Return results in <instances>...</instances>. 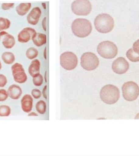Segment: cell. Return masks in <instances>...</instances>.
<instances>
[{
    "instance_id": "cell-1",
    "label": "cell",
    "mask_w": 139,
    "mask_h": 156,
    "mask_svg": "<svg viewBox=\"0 0 139 156\" xmlns=\"http://www.w3.org/2000/svg\"><path fill=\"white\" fill-rule=\"evenodd\" d=\"M94 25L98 32L102 34L108 33L114 27V20L109 14H101L95 18Z\"/></svg>"
},
{
    "instance_id": "cell-2",
    "label": "cell",
    "mask_w": 139,
    "mask_h": 156,
    "mask_svg": "<svg viewBox=\"0 0 139 156\" xmlns=\"http://www.w3.org/2000/svg\"><path fill=\"white\" fill-rule=\"evenodd\" d=\"M71 27L74 34L81 38L89 36L92 30L91 23L84 19H75L72 23Z\"/></svg>"
},
{
    "instance_id": "cell-3",
    "label": "cell",
    "mask_w": 139,
    "mask_h": 156,
    "mask_svg": "<svg viewBox=\"0 0 139 156\" xmlns=\"http://www.w3.org/2000/svg\"><path fill=\"white\" fill-rule=\"evenodd\" d=\"M100 98L105 103L113 105L118 101L120 96L119 89L112 84L105 85L100 91Z\"/></svg>"
},
{
    "instance_id": "cell-4",
    "label": "cell",
    "mask_w": 139,
    "mask_h": 156,
    "mask_svg": "<svg viewBox=\"0 0 139 156\" xmlns=\"http://www.w3.org/2000/svg\"><path fill=\"white\" fill-rule=\"evenodd\" d=\"M97 51L99 55L105 59L113 58L118 52L116 45L113 42L105 41L101 42L98 45Z\"/></svg>"
},
{
    "instance_id": "cell-5",
    "label": "cell",
    "mask_w": 139,
    "mask_h": 156,
    "mask_svg": "<svg viewBox=\"0 0 139 156\" xmlns=\"http://www.w3.org/2000/svg\"><path fill=\"white\" fill-rule=\"evenodd\" d=\"M81 65L84 69L88 71H93L98 67L99 60L94 53L86 52L81 56Z\"/></svg>"
},
{
    "instance_id": "cell-6",
    "label": "cell",
    "mask_w": 139,
    "mask_h": 156,
    "mask_svg": "<svg viewBox=\"0 0 139 156\" xmlns=\"http://www.w3.org/2000/svg\"><path fill=\"white\" fill-rule=\"evenodd\" d=\"M122 91L124 99L127 101L136 100L139 95V87L134 82H127L122 86Z\"/></svg>"
},
{
    "instance_id": "cell-7",
    "label": "cell",
    "mask_w": 139,
    "mask_h": 156,
    "mask_svg": "<svg viewBox=\"0 0 139 156\" xmlns=\"http://www.w3.org/2000/svg\"><path fill=\"white\" fill-rule=\"evenodd\" d=\"M72 12L78 16H87L91 12L92 5L89 0H75L71 5Z\"/></svg>"
},
{
    "instance_id": "cell-8",
    "label": "cell",
    "mask_w": 139,
    "mask_h": 156,
    "mask_svg": "<svg viewBox=\"0 0 139 156\" xmlns=\"http://www.w3.org/2000/svg\"><path fill=\"white\" fill-rule=\"evenodd\" d=\"M60 65L65 69L71 71L74 69L78 64L77 55L72 52H65L60 57Z\"/></svg>"
},
{
    "instance_id": "cell-9",
    "label": "cell",
    "mask_w": 139,
    "mask_h": 156,
    "mask_svg": "<svg viewBox=\"0 0 139 156\" xmlns=\"http://www.w3.org/2000/svg\"><path fill=\"white\" fill-rule=\"evenodd\" d=\"M12 71L15 82L20 84L25 83L27 77L22 65L16 63L12 66Z\"/></svg>"
},
{
    "instance_id": "cell-10",
    "label": "cell",
    "mask_w": 139,
    "mask_h": 156,
    "mask_svg": "<svg viewBox=\"0 0 139 156\" xmlns=\"http://www.w3.org/2000/svg\"><path fill=\"white\" fill-rule=\"evenodd\" d=\"M129 68V62L124 58H118L112 63V70L113 72L118 74L122 75L125 73Z\"/></svg>"
},
{
    "instance_id": "cell-11",
    "label": "cell",
    "mask_w": 139,
    "mask_h": 156,
    "mask_svg": "<svg viewBox=\"0 0 139 156\" xmlns=\"http://www.w3.org/2000/svg\"><path fill=\"white\" fill-rule=\"evenodd\" d=\"M36 33V30L32 28H25L18 34V41L21 43H27Z\"/></svg>"
},
{
    "instance_id": "cell-12",
    "label": "cell",
    "mask_w": 139,
    "mask_h": 156,
    "mask_svg": "<svg viewBox=\"0 0 139 156\" xmlns=\"http://www.w3.org/2000/svg\"><path fill=\"white\" fill-rule=\"evenodd\" d=\"M42 12L39 7H35L32 9L27 16V21L29 24L35 25L38 23Z\"/></svg>"
},
{
    "instance_id": "cell-13",
    "label": "cell",
    "mask_w": 139,
    "mask_h": 156,
    "mask_svg": "<svg viewBox=\"0 0 139 156\" xmlns=\"http://www.w3.org/2000/svg\"><path fill=\"white\" fill-rule=\"evenodd\" d=\"M0 36L1 37L3 36L2 44L6 49H12L15 45V39L12 35L9 34L5 31H3L0 32Z\"/></svg>"
},
{
    "instance_id": "cell-14",
    "label": "cell",
    "mask_w": 139,
    "mask_h": 156,
    "mask_svg": "<svg viewBox=\"0 0 139 156\" xmlns=\"http://www.w3.org/2000/svg\"><path fill=\"white\" fill-rule=\"evenodd\" d=\"M33 99L32 97L28 94L24 95L21 100L22 108L24 112H30L32 110Z\"/></svg>"
},
{
    "instance_id": "cell-15",
    "label": "cell",
    "mask_w": 139,
    "mask_h": 156,
    "mask_svg": "<svg viewBox=\"0 0 139 156\" xmlns=\"http://www.w3.org/2000/svg\"><path fill=\"white\" fill-rule=\"evenodd\" d=\"M22 90L19 86L13 84L9 87L8 90V96L13 100H18L22 94Z\"/></svg>"
},
{
    "instance_id": "cell-16",
    "label": "cell",
    "mask_w": 139,
    "mask_h": 156,
    "mask_svg": "<svg viewBox=\"0 0 139 156\" xmlns=\"http://www.w3.org/2000/svg\"><path fill=\"white\" fill-rule=\"evenodd\" d=\"M40 63L37 59L33 60L29 67V73L30 76L35 77L39 74Z\"/></svg>"
},
{
    "instance_id": "cell-17",
    "label": "cell",
    "mask_w": 139,
    "mask_h": 156,
    "mask_svg": "<svg viewBox=\"0 0 139 156\" xmlns=\"http://www.w3.org/2000/svg\"><path fill=\"white\" fill-rule=\"evenodd\" d=\"M31 39L34 44L37 47L42 46L47 43V36L40 33H36Z\"/></svg>"
},
{
    "instance_id": "cell-18",
    "label": "cell",
    "mask_w": 139,
    "mask_h": 156,
    "mask_svg": "<svg viewBox=\"0 0 139 156\" xmlns=\"http://www.w3.org/2000/svg\"><path fill=\"white\" fill-rule=\"evenodd\" d=\"M31 3H21L16 8V11L19 15L23 16L26 15L31 9Z\"/></svg>"
},
{
    "instance_id": "cell-19",
    "label": "cell",
    "mask_w": 139,
    "mask_h": 156,
    "mask_svg": "<svg viewBox=\"0 0 139 156\" xmlns=\"http://www.w3.org/2000/svg\"><path fill=\"white\" fill-rule=\"evenodd\" d=\"M2 59L5 64L11 65L14 62L15 57L14 54L11 52H5L2 55Z\"/></svg>"
},
{
    "instance_id": "cell-20",
    "label": "cell",
    "mask_w": 139,
    "mask_h": 156,
    "mask_svg": "<svg viewBox=\"0 0 139 156\" xmlns=\"http://www.w3.org/2000/svg\"><path fill=\"white\" fill-rule=\"evenodd\" d=\"M126 55L128 59L132 62H139V55L135 53L132 49L128 50L126 53Z\"/></svg>"
},
{
    "instance_id": "cell-21",
    "label": "cell",
    "mask_w": 139,
    "mask_h": 156,
    "mask_svg": "<svg viewBox=\"0 0 139 156\" xmlns=\"http://www.w3.org/2000/svg\"><path fill=\"white\" fill-rule=\"evenodd\" d=\"M38 55V51L36 48H31L26 51V57L30 60L36 58Z\"/></svg>"
},
{
    "instance_id": "cell-22",
    "label": "cell",
    "mask_w": 139,
    "mask_h": 156,
    "mask_svg": "<svg viewBox=\"0 0 139 156\" xmlns=\"http://www.w3.org/2000/svg\"><path fill=\"white\" fill-rule=\"evenodd\" d=\"M47 106L46 103L43 100H40L36 105V109L40 114H44L46 111Z\"/></svg>"
},
{
    "instance_id": "cell-23",
    "label": "cell",
    "mask_w": 139,
    "mask_h": 156,
    "mask_svg": "<svg viewBox=\"0 0 139 156\" xmlns=\"http://www.w3.org/2000/svg\"><path fill=\"white\" fill-rule=\"evenodd\" d=\"M10 25L11 22L9 19L0 17V31L9 29Z\"/></svg>"
},
{
    "instance_id": "cell-24",
    "label": "cell",
    "mask_w": 139,
    "mask_h": 156,
    "mask_svg": "<svg viewBox=\"0 0 139 156\" xmlns=\"http://www.w3.org/2000/svg\"><path fill=\"white\" fill-rule=\"evenodd\" d=\"M11 112L10 108L7 105L0 106V117H8Z\"/></svg>"
},
{
    "instance_id": "cell-25",
    "label": "cell",
    "mask_w": 139,
    "mask_h": 156,
    "mask_svg": "<svg viewBox=\"0 0 139 156\" xmlns=\"http://www.w3.org/2000/svg\"><path fill=\"white\" fill-rule=\"evenodd\" d=\"M43 80V76L40 74H39L36 77H33V82L34 85L36 86L39 87L42 85Z\"/></svg>"
},
{
    "instance_id": "cell-26",
    "label": "cell",
    "mask_w": 139,
    "mask_h": 156,
    "mask_svg": "<svg viewBox=\"0 0 139 156\" xmlns=\"http://www.w3.org/2000/svg\"><path fill=\"white\" fill-rule=\"evenodd\" d=\"M8 95L5 89H0V101H4L8 99Z\"/></svg>"
},
{
    "instance_id": "cell-27",
    "label": "cell",
    "mask_w": 139,
    "mask_h": 156,
    "mask_svg": "<svg viewBox=\"0 0 139 156\" xmlns=\"http://www.w3.org/2000/svg\"><path fill=\"white\" fill-rule=\"evenodd\" d=\"M31 95L35 99H39L41 97L42 93L40 90L37 89H34L31 91Z\"/></svg>"
},
{
    "instance_id": "cell-28",
    "label": "cell",
    "mask_w": 139,
    "mask_h": 156,
    "mask_svg": "<svg viewBox=\"0 0 139 156\" xmlns=\"http://www.w3.org/2000/svg\"><path fill=\"white\" fill-rule=\"evenodd\" d=\"M8 80L4 75L0 74V87H3L6 85Z\"/></svg>"
},
{
    "instance_id": "cell-29",
    "label": "cell",
    "mask_w": 139,
    "mask_h": 156,
    "mask_svg": "<svg viewBox=\"0 0 139 156\" xmlns=\"http://www.w3.org/2000/svg\"><path fill=\"white\" fill-rule=\"evenodd\" d=\"M14 3H4L2 4V8L4 10H8L14 7Z\"/></svg>"
},
{
    "instance_id": "cell-30",
    "label": "cell",
    "mask_w": 139,
    "mask_h": 156,
    "mask_svg": "<svg viewBox=\"0 0 139 156\" xmlns=\"http://www.w3.org/2000/svg\"><path fill=\"white\" fill-rule=\"evenodd\" d=\"M133 48L134 51L139 55V39L134 43Z\"/></svg>"
},
{
    "instance_id": "cell-31",
    "label": "cell",
    "mask_w": 139,
    "mask_h": 156,
    "mask_svg": "<svg viewBox=\"0 0 139 156\" xmlns=\"http://www.w3.org/2000/svg\"><path fill=\"white\" fill-rule=\"evenodd\" d=\"M47 86H45L43 89V96L45 99H47Z\"/></svg>"
},
{
    "instance_id": "cell-32",
    "label": "cell",
    "mask_w": 139,
    "mask_h": 156,
    "mask_svg": "<svg viewBox=\"0 0 139 156\" xmlns=\"http://www.w3.org/2000/svg\"><path fill=\"white\" fill-rule=\"evenodd\" d=\"M46 18H45L44 19H43V21H42V26H43V30H44L45 31H46Z\"/></svg>"
},
{
    "instance_id": "cell-33",
    "label": "cell",
    "mask_w": 139,
    "mask_h": 156,
    "mask_svg": "<svg viewBox=\"0 0 139 156\" xmlns=\"http://www.w3.org/2000/svg\"><path fill=\"white\" fill-rule=\"evenodd\" d=\"M29 116H37L38 115L36 112H32L31 113L29 114L28 115Z\"/></svg>"
},
{
    "instance_id": "cell-34",
    "label": "cell",
    "mask_w": 139,
    "mask_h": 156,
    "mask_svg": "<svg viewBox=\"0 0 139 156\" xmlns=\"http://www.w3.org/2000/svg\"><path fill=\"white\" fill-rule=\"evenodd\" d=\"M135 119H139V113H138L137 115L135 116Z\"/></svg>"
},
{
    "instance_id": "cell-35",
    "label": "cell",
    "mask_w": 139,
    "mask_h": 156,
    "mask_svg": "<svg viewBox=\"0 0 139 156\" xmlns=\"http://www.w3.org/2000/svg\"><path fill=\"white\" fill-rule=\"evenodd\" d=\"M2 68V63H1V61H0V70Z\"/></svg>"
},
{
    "instance_id": "cell-36",
    "label": "cell",
    "mask_w": 139,
    "mask_h": 156,
    "mask_svg": "<svg viewBox=\"0 0 139 156\" xmlns=\"http://www.w3.org/2000/svg\"><path fill=\"white\" fill-rule=\"evenodd\" d=\"M1 36H0V40H1Z\"/></svg>"
}]
</instances>
